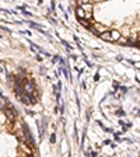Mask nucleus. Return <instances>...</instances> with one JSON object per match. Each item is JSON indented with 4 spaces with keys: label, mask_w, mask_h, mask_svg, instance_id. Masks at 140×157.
<instances>
[{
    "label": "nucleus",
    "mask_w": 140,
    "mask_h": 157,
    "mask_svg": "<svg viewBox=\"0 0 140 157\" xmlns=\"http://www.w3.org/2000/svg\"><path fill=\"white\" fill-rule=\"evenodd\" d=\"M121 36H122V35H121V32H119V31H116V30L111 31V38H112V42H118Z\"/></svg>",
    "instance_id": "423d86ee"
},
{
    "label": "nucleus",
    "mask_w": 140,
    "mask_h": 157,
    "mask_svg": "<svg viewBox=\"0 0 140 157\" xmlns=\"http://www.w3.org/2000/svg\"><path fill=\"white\" fill-rule=\"evenodd\" d=\"M86 14H87V13H86V10H84L81 6H77V7H76V16H77L79 20H84V18H86Z\"/></svg>",
    "instance_id": "39448f33"
},
{
    "label": "nucleus",
    "mask_w": 140,
    "mask_h": 157,
    "mask_svg": "<svg viewBox=\"0 0 140 157\" xmlns=\"http://www.w3.org/2000/svg\"><path fill=\"white\" fill-rule=\"evenodd\" d=\"M116 115H118V117H123V115H125V112H123L122 109H118V111H116Z\"/></svg>",
    "instance_id": "1a4fd4ad"
},
{
    "label": "nucleus",
    "mask_w": 140,
    "mask_h": 157,
    "mask_svg": "<svg viewBox=\"0 0 140 157\" xmlns=\"http://www.w3.org/2000/svg\"><path fill=\"white\" fill-rule=\"evenodd\" d=\"M88 154H90V156H97V152H90Z\"/></svg>",
    "instance_id": "ddd939ff"
},
{
    "label": "nucleus",
    "mask_w": 140,
    "mask_h": 157,
    "mask_svg": "<svg viewBox=\"0 0 140 157\" xmlns=\"http://www.w3.org/2000/svg\"><path fill=\"white\" fill-rule=\"evenodd\" d=\"M56 142V135H51V143H55Z\"/></svg>",
    "instance_id": "9d476101"
},
{
    "label": "nucleus",
    "mask_w": 140,
    "mask_h": 157,
    "mask_svg": "<svg viewBox=\"0 0 140 157\" xmlns=\"http://www.w3.org/2000/svg\"><path fill=\"white\" fill-rule=\"evenodd\" d=\"M24 90H25V93H28V94H34L35 93V84L32 80H24Z\"/></svg>",
    "instance_id": "20e7f679"
},
{
    "label": "nucleus",
    "mask_w": 140,
    "mask_h": 157,
    "mask_svg": "<svg viewBox=\"0 0 140 157\" xmlns=\"http://www.w3.org/2000/svg\"><path fill=\"white\" fill-rule=\"evenodd\" d=\"M60 41H62V44H63V45H65V46H66V48H67V49H71V46H70V44L69 42H66V41H65V39H60Z\"/></svg>",
    "instance_id": "6e6552de"
},
{
    "label": "nucleus",
    "mask_w": 140,
    "mask_h": 157,
    "mask_svg": "<svg viewBox=\"0 0 140 157\" xmlns=\"http://www.w3.org/2000/svg\"><path fill=\"white\" fill-rule=\"evenodd\" d=\"M94 80H95V81H98V80H100V74H98V73L94 76Z\"/></svg>",
    "instance_id": "9b49d317"
},
{
    "label": "nucleus",
    "mask_w": 140,
    "mask_h": 157,
    "mask_svg": "<svg viewBox=\"0 0 140 157\" xmlns=\"http://www.w3.org/2000/svg\"><path fill=\"white\" fill-rule=\"evenodd\" d=\"M20 100L24 103L25 105H32L35 104V98L32 97V94H28V93H22L20 95Z\"/></svg>",
    "instance_id": "7ed1b4c3"
},
{
    "label": "nucleus",
    "mask_w": 140,
    "mask_h": 157,
    "mask_svg": "<svg viewBox=\"0 0 140 157\" xmlns=\"http://www.w3.org/2000/svg\"><path fill=\"white\" fill-rule=\"evenodd\" d=\"M36 60H38V62H41V60H42V58H41V55H36Z\"/></svg>",
    "instance_id": "f8f14e48"
},
{
    "label": "nucleus",
    "mask_w": 140,
    "mask_h": 157,
    "mask_svg": "<svg viewBox=\"0 0 140 157\" xmlns=\"http://www.w3.org/2000/svg\"><path fill=\"white\" fill-rule=\"evenodd\" d=\"M100 36H101L104 41H112V38H111V32H109V31H102V32L100 34Z\"/></svg>",
    "instance_id": "0eeeda50"
},
{
    "label": "nucleus",
    "mask_w": 140,
    "mask_h": 157,
    "mask_svg": "<svg viewBox=\"0 0 140 157\" xmlns=\"http://www.w3.org/2000/svg\"><path fill=\"white\" fill-rule=\"evenodd\" d=\"M3 112L6 114V117H7V119L10 121V122H16V119H17V109L13 107V105L10 104L9 105V108H6V109H3Z\"/></svg>",
    "instance_id": "f257e3e1"
},
{
    "label": "nucleus",
    "mask_w": 140,
    "mask_h": 157,
    "mask_svg": "<svg viewBox=\"0 0 140 157\" xmlns=\"http://www.w3.org/2000/svg\"><path fill=\"white\" fill-rule=\"evenodd\" d=\"M139 117H140V111H139Z\"/></svg>",
    "instance_id": "4468645a"
},
{
    "label": "nucleus",
    "mask_w": 140,
    "mask_h": 157,
    "mask_svg": "<svg viewBox=\"0 0 140 157\" xmlns=\"http://www.w3.org/2000/svg\"><path fill=\"white\" fill-rule=\"evenodd\" d=\"M22 129H24V135H25V139L27 142L30 143V146L31 147H35V142H34V138H32V133H31V131H30V128L24 123L22 125Z\"/></svg>",
    "instance_id": "f03ea898"
}]
</instances>
